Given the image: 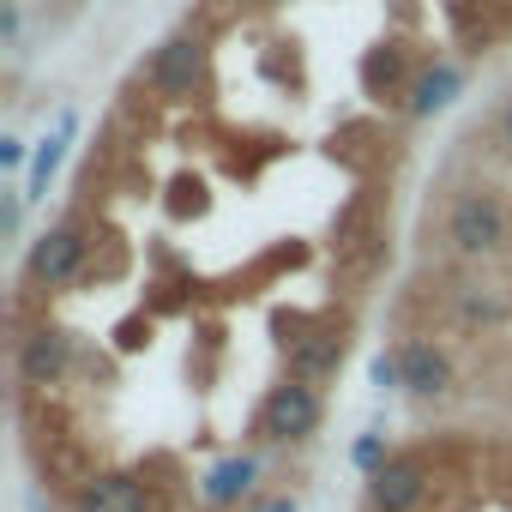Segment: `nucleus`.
I'll use <instances>...</instances> for the list:
<instances>
[{"instance_id": "21", "label": "nucleus", "mask_w": 512, "mask_h": 512, "mask_svg": "<svg viewBox=\"0 0 512 512\" xmlns=\"http://www.w3.org/2000/svg\"><path fill=\"white\" fill-rule=\"evenodd\" d=\"M247 7H278V0H247Z\"/></svg>"}, {"instance_id": "7", "label": "nucleus", "mask_w": 512, "mask_h": 512, "mask_svg": "<svg viewBox=\"0 0 512 512\" xmlns=\"http://www.w3.org/2000/svg\"><path fill=\"white\" fill-rule=\"evenodd\" d=\"M458 91H464V67L446 61V55H434V61L410 79V91H404V115H410V121H434L440 109L458 103Z\"/></svg>"}, {"instance_id": "15", "label": "nucleus", "mask_w": 512, "mask_h": 512, "mask_svg": "<svg viewBox=\"0 0 512 512\" xmlns=\"http://www.w3.org/2000/svg\"><path fill=\"white\" fill-rule=\"evenodd\" d=\"M368 380H374L380 392H404V350H380V356L368 362Z\"/></svg>"}, {"instance_id": "10", "label": "nucleus", "mask_w": 512, "mask_h": 512, "mask_svg": "<svg viewBox=\"0 0 512 512\" xmlns=\"http://www.w3.org/2000/svg\"><path fill=\"white\" fill-rule=\"evenodd\" d=\"M73 512H151V494L133 470H97L73 494Z\"/></svg>"}, {"instance_id": "8", "label": "nucleus", "mask_w": 512, "mask_h": 512, "mask_svg": "<svg viewBox=\"0 0 512 512\" xmlns=\"http://www.w3.org/2000/svg\"><path fill=\"white\" fill-rule=\"evenodd\" d=\"M284 362H290V380H332L344 368V332L338 326H320V332H302V338H284Z\"/></svg>"}, {"instance_id": "5", "label": "nucleus", "mask_w": 512, "mask_h": 512, "mask_svg": "<svg viewBox=\"0 0 512 512\" xmlns=\"http://www.w3.org/2000/svg\"><path fill=\"white\" fill-rule=\"evenodd\" d=\"M73 356H79V344L67 326H31L19 338V380L25 386H61L73 374Z\"/></svg>"}, {"instance_id": "4", "label": "nucleus", "mask_w": 512, "mask_h": 512, "mask_svg": "<svg viewBox=\"0 0 512 512\" xmlns=\"http://www.w3.org/2000/svg\"><path fill=\"white\" fill-rule=\"evenodd\" d=\"M85 260H91L85 229H79V223H55V229H43V235L31 241V253H25V278H31L37 290H67V284L85 272Z\"/></svg>"}, {"instance_id": "20", "label": "nucleus", "mask_w": 512, "mask_h": 512, "mask_svg": "<svg viewBox=\"0 0 512 512\" xmlns=\"http://www.w3.org/2000/svg\"><path fill=\"white\" fill-rule=\"evenodd\" d=\"M500 145L512 151V97H506V109H500Z\"/></svg>"}, {"instance_id": "17", "label": "nucleus", "mask_w": 512, "mask_h": 512, "mask_svg": "<svg viewBox=\"0 0 512 512\" xmlns=\"http://www.w3.org/2000/svg\"><path fill=\"white\" fill-rule=\"evenodd\" d=\"M0 169H25V139H19V133L0 139Z\"/></svg>"}, {"instance_id": "11", "label": "nucleus", "mask_w": 512, "mask_h": 512, "mask_svg": "<svg viewBox=\"0 0 512 512\" xmlns=\"http://www.w3.org/2000/svg\"><path fill=\"white\" fill-rule=\"evenodd\" d=\"M253 482H260V452H229L199 476V500L211 512H223V506H241L253 494Z\"/></svg>"}, {"instance_id": "2", "label": "nucleus", "mask_w": 512, "mask_h": 512, "mask_svg": "<svg viewBox=\"0 0 512 512\" xmlns=\"http://www.w3.org/2000/svg\"><path fill=\"white\" fill-rule=\"evenodd\" d=\"M320 422H326V398H320V386H308V380L272 386L266 404L253 410V434H260L266 446H302V440L320 434Z\"/></svg>"}, {"instance_id": "19", "label": "nucleus", "mask_w": 512, "mask_h": 512, "mask_svg": "<svg viewBox=\"0 0 512 512\" xmlns=\"http://www.w3.org/2000/svg\"><path fill=\"white\" fill-rule=\"evenodd\" d=\"M247 512H302V506H296V500H290V494H272V500H253V506H247Z\"/></svg>"}, {"instance_id": "12", "label": "nucleus", "mask_w": 512, "mask_h": 512, "mask_svg": "<svg viewBox=\"0 0 512 512\" xmlns=\"http://www.w3.org/2000/svg\"><path fill=\"white\" fill-rule=\"evenodd\" d=\"M73 133H79V115H73V109H61L55 133H49V139H37V151H31V169H25V205L49 199V181H55V169H61V157H67Z\"/></svg>"}, {"instance_id": "14", "label": "nucleus", "mask_w": 512, "mask_h": 512, "mask_svg": "<svg viewBox=\"0 0 512 512\" xmlns=\"http://www.w3.org/2000/svg\"><path fill=\"white\" fill-rule=\"evenodd\" d=\"M458 314H464V320H482V326L506 320V308H500L494 290H458Z\"/></svg>"}, {"instance_id": "3", "label": "nucleus", "mask_w": 512, "mask_h": 512, "mask_svg": "<svg viewBox=\"0 0 512 512\" xmlns=\"http://www.w3.org/2000/svg\"><path fill=\"white\" fill-rule=\"evenodd\" d=\"M199 79H205V43H199L193 31L163 37V43L151 49V61H145V85H151L163 103H193Z\"/></svg>"}, {"instance_id": "6", "label": "nucleus", "mask_w": 512, "mask_h": 512, "mask_svg": "<svg viewBox=\"0 0 512 512\" xmlns=\"http://www.w3.org/2000/svg\"><path fill=\"white\" fill-rule=\"evenodd\" d=\"M428 458L422 452H398L374 482H368V506L374 512H416L422 500H428Z\"/></svg>"}, {"instance_id": "16", "label": "nucleus", "mask_w": 512, "mask_h": 512, "mask_svg": "<svg viewBox=\"0 0 512 512\" xmlns=\"http://www.w3.org/2000/svg\"><path fill=\"white\" fill-rule=\"evenodd\" d=\"M19 223H25V193H7V199H0V229L19 235Z\"/></svg>"}, {"instance_id": "1", "label": "nucleus", "mask_w": 512, "mask_h": 512, "mask_svg": "<svg viewBox=\"0 0 512 512\" xmlns=\"http://www.w3.org/2000/svg\"><path fill=\"white\" fill-rule=\"evenodd\" d=\"M506 241H512L506 199L494 187H458L446 205V247L458 260H494Z\"/></svg>"}, {"instance_id": "18", "label": "nucleus", "mask_w": 512, "mask_h": 512, "mask_svg": "<svg viewBox=\"0 0 512 512\" xmlns=\"http://www.w3.org/2000/svg\"><path fill=\"white\" fill-rule=\"evenodd\" d=\"M0 43H19V0H0Z\"/></svg>"}, {"instance_id": "13", "label": "nucleus", "mask_w": 512, "mask_h": 512, "mask_svg": "<svg viewBox=\"0 0 512 512\" xmlns=\"http://www.w3.org/2000/svg\"><path fill=\"white\" fill-rule=\"evenodd\" d=\"M350 464H356V470H362V476L374 482V476H380V470L392 464V458H386V434H380V428L356 434V446H350Z\"/></svg>"}, {"instance_id": "9", "label": "nucleus", "mask_w": 512, "mask_h": 512, "mask_svg": "<svg viewBox=\"0 0 512 512\" xmlns=\"http://www.w3.org/2000/svg\"><path fill=\"white\" fill-rule=\"evenodd\" d=\"M398 350H404V392L410 398H446L458 386V368L434 338H404Z\"/></svg>"}]
</instances>
